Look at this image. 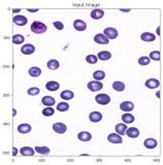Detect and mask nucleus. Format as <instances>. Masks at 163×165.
Returning a JSON list of instances; mask_svg holds the SVG:
<instances>
[{
    "mask_svg": "<svg viewBox=\"0 0 163 165\" xmlns=\"http://www.w3.org/2000/svg\"><path fill=\"white\" fill-rule=\"evenodd\" d=\"M31 31L34 32V33H36V34L44 33V32L47 31V26L43 23H41V22L35 21L32 23V25H31Z\"/></svg>",
    "mask_w": 163,
    "mask_h": 165,
    "instance_id": "1",
    "label": "nucleus"
},
{
    "mask_svg": "<svg viewBox=\"0 0 163 165\" xmlns=\"http://www.w3.org/2000/svg\"><path fill=\"white\" fill-rule=\"evenodd\" d=\"M95 100H96V102L99 103V104H107V103L111 102V97L106 95V94H98L96 97H95Z\"/></svg>",
    "mask_w": 163,
    "mask_h": 165,
    "instance_id": "2",
    "label": "nucleus"
},
{
    "mask_svg": "<svg viewBox=\"0 0 163 165\" xmlns=\"http://www.w3.org/2000/svg\"><path fill=\"white\" fill-rule=\"evenodd\" d=\"M102 83L98 82V80H92L88 84V88L90 91L92 92H95V91H99V90L102 89Z\"/></svg>",
    "mask_w": 163,
    "mask_h": 165,
    "instance_id": "3",
    "label": "nucleus"
},
{
    "mask_svg": "<svg viewBox=\"0 0 163 165\" xmlns=\"http://www.w3.org/2000/svg\"><path fill=\"white\" fill-rule=\"evenodd\" d=\"M103 33L105 36H106L107 38H110V39H114V38H116L118 36V31L115 28H111V27L105 28Z\"/></svg>",
    "mask_w": 163,
    "mask_h": 165,
    "instance_id": "4",
    "label": "nucleus"
},
{
    "mask_svg": "<svg viewBox=\"0 0 163 165\" xmlns=\"http://www.w3.org/2000/svg\"><path fill=\"white\" fill-rule=\"evenodd\" d=\"M53 129H54V131L57 132V133L63 134L64 132H66L67 127L65 124H63V123H55V124H53Z\"/></svg>",
    "mask_w": 163,
    "mask_h": 165,
    "instance_id": "5",
    "label": "nucleus"
},
{
    "mask_svg": "<svg viewBox=\"0 0 163 165\" xmlns=\"http://www.w3.org/2000/svg\"><path fill=\"white\" fill-rule=\"evenodd\" d=\"M107 140L110 141V142H113V144H122V142H123V138L121 137L119 134L111 133V134L108 135Z\"/></svg>",
    "mask_w": 163,
    "mask_h": 165,
    "instance_id": "6",
    "label": "nucleus"
},
{
    "mask_svg": "<svg viewBox=\"0 0 163 165\" xmlns=\"http://www.w3.org/2000/svg\"><path fill=\"white\" fill-rule=\"evenodd\" d=\"M94 41H95V43L99 44H107L108 43H110V41H108V38L105 36L104 34H97V35H95Z\"/></svg>",
    "mask_w": 163,
    "mask_h": 165,
    "instance_id": "7",
    "label": "nucleus"
},
{
    "mask_svg": "<svg viewBox=\"0 0 163 165\" xmlns=\"http://www.w3.org/2000/svg\"><path fill=\"white\" fill-rule=\"evenodd\" d=\"M12 20H14V23L18 26H24L27 24V18L24 16H15Z\"/></svg>",
    "mask_w": 163,
    "mask_h": 165,
    "instance_id": "8",
    "label": "nucleus"
},
{
    "mask_svg": "<svg viewBox=\"0 0 163 165\" xmlns=\"http://www.w3.org/2000/svg\"><path fill=\"white\" fill-rule=\"evenodd\" d=\"M145 85L147 88H149V89H155V88H158L159 85H160V83H159V80L156 79H150L145 83Z\"/></svg>",
    "mask_w": 163,
    "mask_h": 165,
    "instance_id": "9",
    "label": "nucleus"
},
{
    "mask_svg": "<svg viewBox=\"0 0 163 165\" xmlns=\"http://www.w3.org/2000/svg\"><path fill=\"white\" fill-rule=\"evenodd\" d=\"M73 27H75V29H76L78 31H84V30H86V28H87V25H86L84 21L75 20V22H73Z\"/></svg>",
    "mask_w": 163,
    "mask_h": 165,
    "instance_id": "10",
    "label": "nucleus"
},
{
    "mask_svg": "<svg viewBox=\"0 0 163 165\" xmlns=\"http://www.w3.org/2000/svg\"><path fill=\"white\" fill-rule=\"evenodd\" d=\"M126 134L130 138H135L139 135V130L135 127H130L126 130Z\"/></svg>",
    "mask_w": 163,
    "mask_h": 165,
    "instance_id": "11",
    "label": "nucleus"
},
{
    "mask_svg": "<svg viewBox=\"0 0 163 165\" xmlns=\"http://www.w3.org/2000/svg\"><path fill=\"white\" fill-rule=\"evenodd\" d=\"M34 51H35V48L33 44H25V46H23V48H21V52L24 55H31L34 53Z\"/></svg>",
    "mask_w": 163,
    "mask_h": 165,
    "instance_id": "12",
    "label": "nucleus"
},
{
    "mask_svg": "<svg viewBox=\"0 0 163 165\" xmlns=\"http://www.w3.org/2000/svg\"><path fill=\"white\" fill-rule=\"evenodd\" d=\"M120 108L124 112H131L134 108V104L130 101H125L120 104Z\"/></svg>",
    "mask_w": 163,
    "mask_h": 165,
    "instance_id": "13",
    "label": "nucleus"
},
{
    "mask_svg": "<svg viewBox=\"0 0 163 165\" xmlns=\"http://www.w3.org/2000/svg\"><path fill=\"white\" fill-rule=\"evenodd\" d=\"M140 38L143 41H147V43H150V41H153L156 39V36L153 33H150V32H145V33L142 34Z\"/></svg>",
    "mask_w": 163,
    "mask_h": 165,
    "instance_id": "14",
    "label": "nucleus"
},
{
    "mask_svg": "<svg viewBox=\"0 0 163 165\" xmlns=\"http://www.w3.org/2000/svg\"><path fill=\"white\" fill-rule=\"evenodd\" d=\"M143 144L147 149H155L157 147V140H154V138H148V140H145Z\"/></svg>",
    "mask_w": 163,
    "mask_h": 165,
    "instance_id": "15",
    "label": "nucleus"
},
{
    "mask_svg": "<svg viewBox=\"0 0 163 165\" xmlns=\"http://www.w3.org/2000/svg\"><path fill=\"white\" fill-rule=\"evenodd\" d=\"M78 137H79V140L82 141H89V140H91L92 135L89 133V132L83 131V132H79L78 134Z\"/></svg>",
    "mask_w": 163,
    "mask_h": 165,
    "instance_id": "16",
    "label": "nucleus"
},
{
    "mask_svg": "<svg viewBox=\"0 0 163 165\" xmlns=\"http://www.w3.org/2000/svg\"><path fill=\"white\" fill-rule=\"evenodd\" d=\"M59 87H60L59 83L54 82V80H52V82H49V83H48L47 85H46V88L49 90V91H52V92L57 91V90L59 89Z\"/></svg>",
    "mask_w": 163,
    "mask_h": 165,
    "instance_id": "17",
    "label": "nucleus"
},
{
    "mask_svg": "<svg viewBox=\"0 0 163 165\" xmlns=\"http://www.w3.org/2000/svg\"><path fill=\"white\" fill-rule=\"evenodd\" d=\"M20 153L23 155V156H33L34 150L30 147H24L20 150Z\"/></svg>",
    "mask_w": 163,
    "mask_h": 165,
    "instance_id": "18",
    "label": "nucleus"
},
{
    "mask_svg": "<svg viewBox=\"0 0 163 165\" xmlns=\"http://www.w3.org/2000/svg\"><path fill=\"white\" fill-rule=\"evenodd\" d=\"M104 16V11H101V9H94L91 12V17L94 20H98V19H101Z\"/></svg>",
    "mask_w": 163,
    "mask_h": 165,
    "instance_id": "19",
    "label": "nucleus"
},
{
    "mask_svg": "<svg viewBox=\"0 0 163 165\" xmlns=\"http://www.w3.org/2000/svg\"><path fill=\"white\" fill-rule=\"evenodd\" d=\"M41 102L43 104L47 105V106H52L55 104V99L51 96H44L43 99H41Z\"/></svg>",
    "mask_w": 163,
    "mask_h": 165,
    "instance_id": "20",
    "label": "nucleus"
},
{
    "mask_svg": "<svg viewBox=\"0 0 163 165\" xmlns=\"http://www.w3.org/2000/svg\"><path fill=\"white\" fill-rule=\"evenodd\" d=\"M18 131L20 133H28L31 131V126L29 124H21L18 126Z\"/></svg>",
    "mask_w": 163,
    "mask_h": 165,
    "instance_id": "21",
    "label": "nucleus"
},
{
    "mask_svg": "<svg viewBox=\"0 0 163 165\" xmlns=\"http://www.w3.org/2000/svg\"><path fill=\"white\" fill-rule=\"evenodd\" d=\"M89 118H90V121H92V122H99V121H101L102 115L98 112H93L90 114Z\"/></svg>",
    "mask_w": 163,
    "mask_h": 165,
    "instance_id": "22",
    "label": "nucleus"
},
{
    "mask_svg": "<svg viewBox=\"0 0 163 165\" xmlns=\"http://www.w3.org/2000/svg\"><path fill=\"white\" fill-rule=\"evenodd\" d=\"M126 130H127V126L126 124H117L116 125V132H118L119 134L123 135V134H126Z\"/></svg>",
    "mask_w": 163,
    "mask_h": 165,
    "instance_id": "23",
    "label": "nucleus"
},
{
    "mask_svg": "<svg viewBox=\"0 0 163 165\" xmlns=\"http://www.w3.org/2000/svg\"><path fill=\"white\" fill-rule=\"evenodd\" d=\"M98 59H100L102 61H105V60H108L111 58V54L110 52H106V51H103V52H100V53L98 54Z\"/></svg>",
    "mask_w": 163,
    "mask_h": 165,
    "instance_id": "24",
    "label": "nucleus"
},
{
    "mask_svg": "<svg viewBox=\"0 0 163 165\" xmlns=\"http://www.w3.org/2000/svg\"><path fill=\"white\" fill-rule=\"evenodd\" d=\"M48 68L51 70H56L59 68V62L57 60H50L47 64Z\"/></svg>",
    "mask_w": 163,
    "mask_h": 165,
    "instance_id": "25",
    "label": "nucleus"
},
{
    "mask_svg": "<svg viewBox=\"0 0 163 165\" xmlns=\"http://www.w3.org/2000/svg\"><path fill=\"white\" fill-rule=\"evenodd\" d=\"M113 88L114 90H116L118 92H122L124 91V89H125V85H124V83L122 82H115L113 84Z\"/></svg>",
    "mask_w": 163,
    "mask_h": 165,
    "instance_id": "26",
    "label": "nucleus"
},
{
    "mask_svg": "<svg viewBox=\"0 0 163 165\" xmlns=\"http://www.w3.org/2000/svg\"><path fill=\"white\" fill-rule=\"evenodd\" d=\"M56 108H57V111H59V112H66L69 109V104L66 102H60L57 104Z\"/></svg>",
    "mask_w": 163,
    "mask_h": 165,
    "instance_id": "27",
    "label": "nucleus"
},
{
    "mask_svg": "<svg viewBox=\"0 0 163 165\" xmlns=\"http://www.w3.org/2000/svg\"><path fill=\"white\" fill-rule=\"evenodd\" d=\"M40 73H41V70L39 67H31V68L29 69V74L33 77L39 76Z\"/></svg>",
    "mask_w": 163,
    "mask_h": 165,
    "instance_id": "28",
    "label": "nucleus"
},
{
    "mask_svg": "<svg viewBox=\"0 0 163 165\" xmlns=\"http://www.w3.org/2000/svg\"><path fill=\"white\" fill-rule=\"evenodd\" d=\"M60 96H61V98L64 100H70L73 98V93L71 91H69V90H66V91H63Z\"/></svg>",
    "mask_w": 163,
    "mask_h": 165,
    "instance_id": "29",
    "label": "nucleus"
},
{
    "mask_svg": "<svg viewBox=\"0 0 163 165\" xmlns=\"http://www.w3.org/2000/svg\"><path fill=\"white\" fill-rule=\"evenodd\" d=\"M93 77L96 80H103L105 77V72H103L102 70H97V71H95V72L93 73Z\"/></svg>",
    "mask_w": 163,
    "mask_h": 165,
    "instance_id": "30",
    "label": "nucleus"
},
{
    "mask_svg": "<svg viewBox=\"0 0 163 165\" xmlns=\"http://www.w3.org/2000/svg\"><path fill=\"white\" fill-rule=\"evenodd\" d=\"M35 151L38 154H41V155H48L50 153V149L47 147H36L35 148Z\"/></svg>",
    "mask_w": 163,
    "mask_h": 165,
    "instance_id": "31",
    "label": "nucleus"
},
{
    "mask_svg": "<svg viewBox=\"0 0 163 165\" xmlns=\"http://www.w3.org/2000/svg\"><path fill=\"white\" fill-rule=\"evenodd\" d=\"M122 120L126 124H130V123H132L134 121V117L131 114H124L122 116Z\"/></svg>",
    "mask_w": 163,
    "mask_h": 165,
    "instance_id": "32",
    "label": "nucleus"
},
{
    "mask_svg": "<svg viewBox=\"0 0 163 165\" xmlns=\"http://www.w3.org/2000/svg\"><path fill=\"white\" fill-rule=\"evenodd\" d=\"M23 41H24V36H22V35H20V34H17L12 37V43L16 44H20L23 43Z\"/></svg>",
    "mask_w": 163,
    "mask_h": 165,
    "instance_id": "33",
    "label": "nucleus"
},
{
    "mask_svg": "<svg viewBox=\"0 0 163 165\" xmlns=\"http://www.w3.org/2000/svg\"><path fill=\"white\" fill-rule=\"evenodd\" d=\"M97 60H98V57H96L95 55H89V56L86 57V61L90 64H95L97 62Z\"/></svg>",
    "mask_w": 163,
    "mask_h": 165,
    "instance_id": "34",
    "label": "nucleus"
},
{
    "mask_svg": "<svg viewBox=\"0 0 163 165\" xmlns=\"http://www.w3.org/2000/svg\"><path fill=\"white\" fill-rule=\"evenodd\" d=\"M150 59H153V60L159 61V60H160V52H158V51L152 52V53L150 54Z\"/></svg>",
    "mask_w": 163,
    "mask_h": 165,
    "instance_id": "35",
    "label": "nucleus"
},
{
    "mask_svg": "<svg viewBox=\"0 0 163 165\" xmlns=\"http://www.w3.org/2000/svg\"><path fill=\"white\" fill-rule=\"evenodd\" d=\"M54 112H55L54 108H46L43 111V115L46 116V117H50V116H53Z\"/></svg>",
    "mask_w": 163,
    "mask_h": 165,
    "instance_id": "36",
    "label": "nucleus"
},
{
    "mask_svg": "<svg viewBox=\"0 0 163 165\" xmlns=\"http://www.w3.org/2000/svg\"><path fill=\"white\" fill-rule=\"evenodd\" d=\"M150 57H140L138 59V64L140 65H148L150 63Z\"/></svg>",
    "mask_w": 163,
    "mask_h": 165,
    "instance_id": "37",
    "label": "nucleus"
},
{
    "mask_svg": "<svg viewBox=\"0 0 163 165\" xmlns=\"http://www.w3.org/2000/svg\"><path fill=\"white\" fill-rule=\"evenodd\" d=\"M40 90L38 88H35V87H33V88H30L29 90H28V94L31 95V96H35L37 94H39Z\"/></svg>",
    "mask_w": 163,
    "mask_h": 165,
    "instance_id": "38",
    "label": "nucleus"
},
{
    "mask_svg": "<svg viewBox=\"0 0 163 165\" xmlns=\"http://www.w3.org/2000/svg\"><path fill=\"white\" fill-rule=\"evenodd\" d=\"M53 25L55 26V28H57L58 30H62V29L64 28V25H63V23H61V22H54Z\"/></svg>",
    "mask_w": 163,
    "mask_h": 165,
    "instance_id": "39",
    "label": "nucleus"
}]
</instances>
